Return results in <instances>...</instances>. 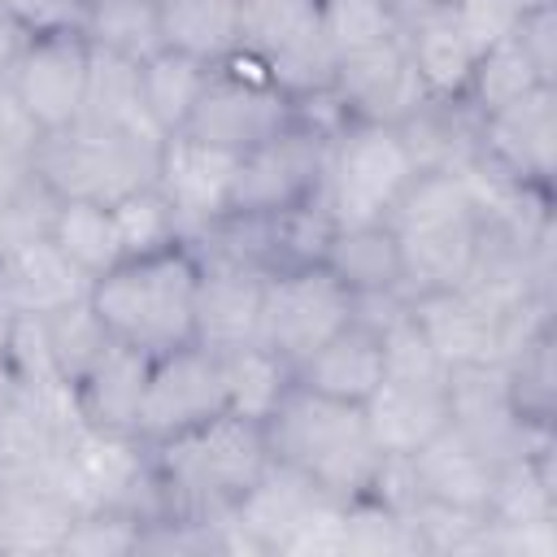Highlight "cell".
<instances>
[{
	"mask_svg": "<svg viewBox=\"0 0 557 557\" xmlns=\"http://www.w3.org/2000/svg\"><path fill=\"white\" fill-rule=\"evenodd\" d=\"M91 296V278L52 244V235L0 252V300L13 313L48 318Z\"/></svg>",
	"mask_w": 557,
	"mask_h": 557,
	"instance_id": "ac0fdd59",
	"label": "cell"
},
{
	"mask_svg": "<svg viewBox=\"0 0 557 557\" xmlns=\"http://www.w3.org/2000/svg\"><path fill=\"white\" fill-rule=\"evenodd\" d=\"M165 139H144L126 131H109L96 122H74L48 131L35 152V174L52 187L57 200H104L144 187L157 178V157Z\"/></svg>",
	"mask_w": 557,
	"mask_h": 557,
	"instance_id": "5b68a950",
	"label": "cell"
},
{
	"mask_svg": "<svg viewBox=\"0 0 557 557\" xmlns=\"http://www.w3.org/2000/svg\"><path fill=\"white\" fill-rule=\"evenodd\" d=\"M318 17H322V35L335 57L374 48V44L400 35V26H405V17L392 0H318Z\"/></svg>",
	"mask_w": 557,
	"mask_h": 557,
	"instance_id": "d590c367",
	"label": "cell"
},
{
	"mask_svg": "<svg viewBox=\"0 0 557 557\" xmlns=\"http://www.w3.org/2000/svg\"><path fill=\"white\" fill-rule=\"evenodd\" d=\"M409 466H413L418 492L426 500H440V505H453V509H470V513H487V500H492L500 466L474 440H466L453 422L431 444H422L409 457Z\"/></svg>",
	"mask_w": 557,
	"mask_h": 557,
	"instance_id": "d6986e66",
	"label": "cell"
},
{
	"mask_svg": "<svg viewBox=\"0 0 557 557\" xmlns=\"http://www.w3.org/2000/svg\"><path fill=\"white\" fill-rule=\"evenodd\" d=\"M352 296L361 292H396L405 287V265H400V248L396 235L387 231V222H370V226H339L326 261H322ZM409 292V287H405Z\"/></svg>",
	"mask_w": 557,
	"mask_h": 557,
	"instance_id": "4316f807",
	"label": "cell"
},
{
	"mask_svg": "<svg viewBox=\"0 0 557 557\" xmlns=\"http://www.w3.org/2000/svg\"><path fill=\"white\" fill-rule=\"evenodd\" d=\"M370 440L383 457H413L453 422L448 374L444 379H392L383 374L379 387L361 400Z\"/></svg>",
	"mask_w": 557,
	"mask_h": 557,
	"instance_id": "9a60e30c",
	"label": "cell"
},
{
	"mask_svg": "<svg viewBox=\"0 0 557 557\" xmlns=\"http://www.w3.org/2000/svg\"><path fill=\"white\" fill-rule=\"evenodd\" d=\"M261 287L265 274L235 261H200V292H196V344L213 352H231L257 344L261 318Z\"/></svg>",
	"mask_w": 557,
	"mask_h": 557,
	"instance_id": "e0dca14e",
	"label": "cell"
},
{
	"mask_svg": "<svg viewBox=\"0 0 557 557\" xmlns=\"http://www.w3.org/2000/svg\"><path fill=\"white\" fill-rule=\"evenodd\" d=\"M400 39H405L409 65L418 70V78H422V87H426L431 100H466V87H470V74H474L479 52L461 35L448 0L409 13Z\"/></svg>",
	"mask_w": 557,
	"mask_h": 557,
	"instance_id": "44dd1931",
	"label": "cell"
},
{
	"mask_svg": "<svg viewBox=\"0 0 557 557\" xmlns=\"http://www.w3.org/2000/svg\"><path fill=\"white\" fill-rule=\"evenodd\" d=\"M326 148H331V135L292 117L278 135L239 152L226 213H278V209H292V205L322 196Z\"/></svg>",
	"mask_w": 557,
	"mask_h": 557,
	"instance_id": "9c48e42d",
	"label": "cell"
},
{
	"mask_svg": "<svg viewBox=\"0 0 557 557\" xmlns=\"http://www.w3.org/2000/svg\"><path fill=\"white\" fill-rule=\"evenodd\" d=\"M209 61L191 57L183 48H161L148 61H139V91H144V109L152 117V126L161 135H174L187 126L205 83H209Z\"/></svg>",
	"mask_w": 557,
	"mask_h": 557,
	"instance_id": "83f0119b",
	"label": "cell"
},
{
	"mask_svg": "<svg viewBox=\"0 0 557 557\" xmlns=\"http://www.w3.org/2000/svg\"><path fill=\"white\" fill-rule=\"evenodd\" d=\"M270 461L274 457L261 422H248L231 409L174 440L148 444L161 518L183 522H213L231 513L257 487Z\"/></svg>",
	"mask_w": 557,
	"mask_h": 557,
	"instance_id": "6da1fadb",
	"label": "cell"
},
{
	"mask_svg": "<svg viewBox=\"0 0 557 557\" xmlns=\"http://www.w3.org/2000/svg\"><path fill=\"white\" fill-rule=\"evenodd\" d=\"M161 35L213 65L244 44V0H161Z\"/></svg>",
	"mask_w": 557,
	"mask_h": 557,
	"instance_id": "f1b7e54d",
	"label": "cell"
},
{
	"mask_svg": "<svg viewBox=\"0 0 557 557\" xmlns=\"http://www.w3.org/2000/svg\"><path fill=\"white\" fill-rule=\"evenodd\" d=\"M348 322H352V292L326 265H296L265 274L257 344L278 352L292 370L309 361Z\"/></svg>",
	"mask_w": 557,
	"mask_h": 557,
	"instance_id": "ba28073f",
	"label": "cell"
},
{
	"mask_svg": "<svg viewBox=\"0 0 557 557\" xmlns=\"http://www.w3.org/2000/svg\"><path fill=\"white\" fill-rule=\"evenodd\" d=\"M331 96L339 100L348 122H379V126H405L422 104H431L418 70L409 65L400 35H392L374 48L335 57Z\"/></svg>",
	"mask_w": 557,
	"mask_h": 557,
	"instance_id": "8fae6325",
	"label": "cell"
},
{
	"mask_svg": "<svg viewBox=\"0 0 557 557\" xmlns=\"http://www.w3.org/2000/svg\"><path fill=\"white\" fill-rule=\"evenodd\" d=\"M331 492H322L309 474L283 466V461H270L265 474L257 479V487L231 509V522L239 527V535L257 548V553H283L287 535L305 522V513L326 500Z\"/></svg>",
	"mask_w": 557,
	"mask_h": 557,
	"instance_id": "7402d4cb",
	"label": "cell"
},
{
	"mask_svg": "<svg viewBox=\"0 0 557 557\" xmlns=\"http://www.w3.org/2000/svg\"><path fill=\"white\" fill-rule=\"evenodd\" d=\"M418 161L400 135V126L379 122H344L326 148V209L335 226H370L387 222L400 191L413 183Z\"/></svg>",
	"mask_w": 557,
	"mask_h": 557,
	"instance_id": "8992f818",
	"label": "cell"
},
{
	"mask_svg": "<svg viewBox=\"0 0 557 557\" xmlns=\"http://www.w3.org/2000/svg\"><path fill=\"white\" fill-rule=\"evenodd\" d=\"M396 9H400V17H409V13H418V9H431V4H444V0H392Z\"/></svg>",
	"mask_w": 557,
	"mask_h": 557,
	"instance_id": "7dc6e473",
	"label": "cell"
},
{
	"mask_svg": "<svg viewBox=\"0 0 557 557\" xmlns=\"http://www.w3.org/2000/svg\"><path fill=\"white\" fill-rule=\"evenodd\" d=\"M9 331H13V309L0 300V396L13 392V366H9Z\"/></svg>",
	"mask_w": 557,
	"mask_h": 557,
	"instance_id": "bcb514c9",
	"label": "cell"
},
{
	"mask_svg": "<svg viewBox=\"0 0 557 557\" xmlns=\"http://www.w3.org/2000/svg\"><path fill=\"white\" fill-rule=\"evenodd\" d=\"M513 35H518L522 52L531 57V65L540 70V78L557 87V4L522 13L518 26H513Z\"/></svg>",
	"mask_w": 557,
	"mask_h": 557,
	"instance_id": "ee69618b",
	"label": "cell"
},
{
	"mask_svg": "<svg viewBox=\"0 0 557 557\" xmlns=\"http://www.w3.org/2000/svg\"><path fill=\"white\" fill-rule=\"evenodd\" d=\"M296 117V100L270 78L265 61L248 48L213 61L209 83L187 117V135L218 144L226 152H248L261 139L278 135Z\"/></svg>",
	"mask_w": 557,
	"mask_h": 557,
	"instance_id": "52a82bcc",
	"label": "cell"
},
{
	"mask_svg": "<svg viewBox=\"0 0 557 557\" xmlns=\"http://www.w3.org/2000/svg\"><path fill=\"white\" fill-rule=\"evenodd\" d=\"M218 357H222L226 409L248 422H265L278 409V400L296 387V370L265 344H244V348H231Z\"/></svg>",
	"mask_w": 557,
	"mask_h": 557,
	"instance_id": "f546056e",
	"label": "cell"
},
{
	"mask_svg": "<svg viewBox=\"0 0 557 557\" xmlns=\"http://www.w3.org/2000/svg\"><path fill=\"white\" fill-rule=\"evenodd\" d=\"M383 379V344L379 331L366 322H348L344 331H335L309 361L296 366V383L335 400H352L361 405Z\"/></svg>",
	"mask_w": 557,
	"mask_h": 557,
	"instance_id": "603a6c76",
	"label": "cell"
},
{
	"mask_svg": "<svg viewBox=\"0 0 557 557\" xmlns=\"http://www.w3.org/2000/svg\"><path fill=\"white\" fill-rule=\"evenodd\" d=\"M87 61L91 44L83 35H44L26 39L13 70H9V91L13 100L35 117V126L61 131L83 117V96H87Z\"/></svg>",
	"mask_w": 557,
	"mask_h": 557,
	"instance_id": "4fadbf2b",
	"label": "cell"
},
{
	"mask_svg": "<svg viewBox=\"0 0 557 557\" xmlns=\"http://www.w3.org/2000/svg\"><path fill=\"white\" fill-rule=\"evenodd\" d=\"M479 226L483 209L461 170H418L387 213L409 296L457 287L474 261Z\"/></svg>",
	"mask_w": 557,
	"mask_h": 557,
	"instance_id": "277c9868",
	"label": "cell"
},
{
	"mask_svg": "<svg viewBox=\"0 0 557 557\" xmlns=\"http://www.w3.org/2000/svg\"><path fill=\"white\" fill-rule=\"evenodd\" d=\"M448 9H453L461 35L470 39V48H474L479 57H483L492 44L509 39L513 26H518V17H522V9H518L513 0H448Z\"/></svg>",
	"mask_w": 557,
	"mask_h": 557,
	"instance_id": "7bdbcfd3",
	"label": "cell"
},
{
	"mask_svg": "<svg viewBox=\"0 0 557 557\" xmlns=\"http://www.w3.org/2000/svg\"><path fill=\"white\" fill-rule=\"evenodd\" d=\"M479 157L513 183L553 191L557 170V87H531L527 96L479 113Z\"/></svg>",
	"mask_w": 557,
	"mask_h": 557,
	"instance_id": "7c38bea8",
	"label": "cell"
},
{
	"mask_svg": "<svg viewBox=\"0 0 557 557\" xmlns=\"http://www.w3.org/2000/svg\"><path fill=\"white\" fill-rule=\"evenodd\" d=\"M44 335H48V352H52V361H57V374H61L70 387L83 379V370H87V366L100 357V348L109 344V331H104V322L96 318L91 296L78 300V305H65V309H57V313H48V318H44Z\"/></svg>",
	"mask_w": 557,
	"mask_h": 557,
	"instance_id": "74e56055",
	"label": "cell"
},
{
	"mask_svg": "<svg viewBox=\"0 0 557 557\" xmlns=\"http://www.w3.org/2000/svg\"><path fill=\"white\" fill-rule=\"evenodd\" d=\"M252 218H257L265 274L296 270V265H322L326 248H331V239L339 231L331 209H326V196H313V200L278 209V213H252Z\"/></svg>",
	"mask_w": 557,
	"mask_h": 557,
	"instance_id": "d4e9b609",
	"label": "cell"
},
{
	"mask_svg": "<svg viewBox=\"0 0 557 557\" xmlns=\"http://www.w3.org/2000/svg\"><path fill=\"white\" fill-rule=\"evenodd\" d=\"M91 0H0V13L26 35V39H44V35H83Z\"/></svg>",
	"mask_w": 557,
	"mask_h": 557,
	"instance_id": "b9f144b4",
	"label": "cell"
},
{
	"mask_svg": "<svg viewBox=\"0 0 557 557\" xmlns=\"http://www.w3.org/2000/svg\"><path fill=\"white\" fill-rule=\"evenodd\" d=\"M235 170H239V152L205 144V139H196L187 131L165 135L152 183L161 187V196L178 213L183 239H191L196 231H205L209 222H218L231 209Z\"/></svg>",
	"mask_w": 557,
	"mask_h": 557,
	"instance_id": "5bb4252c",
	"label": "cell"
},
{
	"mask_svg": "<svg viewBox=\"0 0 557 557\" xmlns=\"http://www.w3.org/2000/svg\"><path fill=\"white\" fill-rule=\"evenodd\" d=\"M344 553L357 557H387V553H418L413 527L374 492L344 500Z\"/></svg>",
	"mask_w": 557,
	"mask_h": 557,
	"instance_id": "8d00e7d4",
	"label": "cell"
},
{
	"mask_svg": "<svg viewBox=\"0 0 557 557\" xmlns=\"http://www.w3.org/2000/svg\"><path fill=\"white\" fill-rule=\"evenodd\" d=\"M196 292L200 257L178 239L157 252L122 257L91 283V309L109 339L131 344L148 357L196 339Z\"/></svg>",
	"mask_w": 557,
	"mask_h": 557,
	"instance_id": "7a4b0ae2",
	"label": "cell"
},
{
	"mask_svg": "<svg viewBox=\"0 0 557 557\" xmlns=\"http://www.w3.org/2000/svg\"><path fill=\"white\" fill-rule=\"evenodd\" d=\"M144 518L135 509L109 505V509H83L70 518L65 540L57 553L65 557H126L139 553V535H144Z\"/></svg>",
	"mask_w": 557,
	"mask_h": 557,
	"instance_id": "f35d334b",
	"label": "cell"
},
{
	"mask_svg": "<svg viewBox=\"0 0 557 557\" xmlns=\"http://www.w3.org/2000/svg\"><path fill=\"white\" fill-rule=\"evenodd\" d=\"M74 509L48 479L0 487V553H57Z\"/></svg>",
	"mask_w": 557,
	"mask_h": 557,
	"instance_id": "cb8c5ba5",
	"label": "cell"
},
{
	"mask_svg": "<svg viewBox=\"0 0 557 557\" xmlns=\"http://www.w3.org/2000/svg\"><path fill=\"white\" fill-rule=\"evenodd\" d=\"M522 13H531V9H548V4H557V0H513Z\"/></svg>",
	"mask_w": 557,
	"mask_h": 557,
	"instance_id": "c3c4849f",
	"label": "cell"
},
{
	"mask_svg": "<svg viewBox=\"0 0 557 557\" xmlns=\"http://www.w3.org/2000/svg\"><path fill=\"white\" fill-rule=\"evenodd\" d=\"M57 196L52 187L30 170L17 183L0 187V252L22 248L30 239H44L52 231V213H57Z\"/></svg>",
	"mask_w": 557,
	"mask_h": 557,
	"instance_id": "ab89813d",
	"label": "cell"
},
{
	"mask_svg": "<svg viewBox=\"0 0 557 557\" xmlns=\"http://www.w3.org/2000/svg\"><path fill=\"white\" fill-rule=\"evenodd\" d=\"M48 235L91 283L122 261L117 222H113V209L104 200H61Z\"/></svg>",
	"mask_w": 557,
	"mask_h": 557,
	"instance_id": "4dcf8cb0",
	"label": "cell"
},
{
	"mask_svg": "<svg viewBox=\"0 0 557 557\" xmlns=\"http://www.w3.org/2000/svg\"><path fill=\"white\" fill-rule=\"evenodd\" d=\"M148 361H152L148 352L109 339L100 348V357L83 370V379L74 383L78 418L96 431L135 435L139 405H144V383H148Z\"/></svg>",
	"mask_w": 557,
	"mask_h": 557,
	"instance_id": "ffe728a7",
	"label": "cell"
},
{
	"mask_svg": "<svg viewBox=\"0 0 557 557\" xmlns=\"http://www.w3.org/2000/svg\"><path fill=\"white\" fill-rule=\"evenodd\" d=\"M83 39L100 52H113V57H126L139 65L165 48L161 0H91Z\"/></svg>",
	"mask_w": 557,
	"mask_h": 557,
	"instance_id": "1f68e13d",
	"label": "cell"
},
{
	"mask_svg": "<svg viewBox=\"0 0 557 557\" xmlns=\"http://www.w3.org/2000/svg\"><path fill=\"white\" fill-rule=\"evenodd\" d=\"M22 44H26V35H22V30L0 13V87L9 83V70H13V61H17Z\"/></svg>",
	"mask_w": 557,
	"mask_h": 557,
	"instance_id": "f6af8a7d",
	"label": "cell"
},
{
	"mask_svg": "<svg viewBox=\"0 0 557 557\" xmlns=\"http://www.w3.org/2000/svg\"><path fill=\"white\" fill-rule=\"evenodd\" d=\"M113 222H117V239H122V257H139V252H157L183 239L178 213L170 209V200L161 196L157 183H144L126 196H117L113 205Z\"/></svg>",
	"mask_w": 557,
	"mask_h": 557,
	"instance_id": "e575fe53",
	"label": "cell"
},
{
	"mask_svg": "<svg viewBox=\"0 0 557 557\" xmlns=\"http://www.w3.org/2000/svg\"><path fill=\"white\" fill-rule=\"evenodd\" d=\"M226 409V387H222V357L205 344H183L148 361V383H144V405L135 422V440L161 444L174 440Z\"/></svg>",
	"mask_w": 557,
	"mask_h": 557,
	"instance_id": "30bf717a",
	"label": "cell"
},
{
	"mask_svg": "<svg viewBox=\"0 0 557 557\" xmlns=\"http://www.w3.org/2000/svg\"><path fill=\"white\" fill-rule=\"evenodd\" d=\"M531 87H544V78H540V70L531 65V57L522 52L518 35H509V39L492 44V48L474 61V74H470V87H466V104H470L474 113H492V109H500V104L527 96ZM548 87H553V83H548Z\"/></svg>",
	"mask_w": 557,
	"mask_h": 557,
	"instance_id": "d6a6232c",
	"label": "cell"
},
{
	"mask_svg": "<svg viewBox=\"0 0 557 557\" xmlns=\"http://www.w3.org/2000/svg\"><path fill=\"white\" fill-rule=\"evenodd\" d=\"M270 457L309 474L322 492L352 500L361 492H370L383 453L370 440L366 413L352 400H335L309 387H292L278 409L261 422Z\"/></svg>",
	"mask_w": 557,
	"mask_h": 557,
	"instance_id": "3957f363",
	"label": "cell"
},
{
	"mask_svg": "<svg viewBox=\"0 0 557 557\" xmlns=\"http://www.w3.org/2000/svg\"><path fill=\"white\" fill-rule=\"evenodd\" d=\"M413 318L426 331L431 348L448 370L461 366H500V322L505 313H492L479 305L466 287H440V292H418L413 296Z\"/></svg>",
	"mask_w": 557,
	"mask_h": 557,
	"instance_id": "2e32d148",
	"label": "cell"
},
{
	"mask_svg": "<svg viewBox=\"0 0 557 557\" xmlns=\"http://www.w3.org/2000/svg\"><path fill=\"white\" fill-rule=\"evenodd\" d=\"M83 122L109 126V131H126V135H144V139H165L148 109H144V91H139V65L113 52L91 48L87 61V96H83Z\"/></svg>",
	"mask_w": 557,
	"mask_h": 557,
	"instance_id": "484cf974",
	"label": "cell"
},
{
	"mask_svg": "<svg viewBox=\"0 0 557 557\" xmlns=\"http://www.w3.org/2000/svg\"><path fill=\"white\" fill-rule=\"evenodd\" d=\"M505 392H509L513 413L527 426H553V400H557V383H553V331L535 335L531 344H522L505 361Z\"/></svg>",
	"mask_w": 557,
	"mask_h": 557,
	"instance_id": "836d02e7",
	"label": "cell"
},
{
	"mask_svg": "<svg viewBox=\"0 0 557 557\" xmlns=\"http://www.w3.org/2000/svg\"><path fill=\"white\" fill-rule=\"evenodd\" d=\"M379 344H383V374H392V379H444L448 374V366L431 348L426 331L418 326L413 309L392 318L379 331Z\"/></svg>",
	"mask_w": 557,
	"mask_h": 557,
	"instance_id": "60d3db41",
	"label": "cell"
}]
</instances>
